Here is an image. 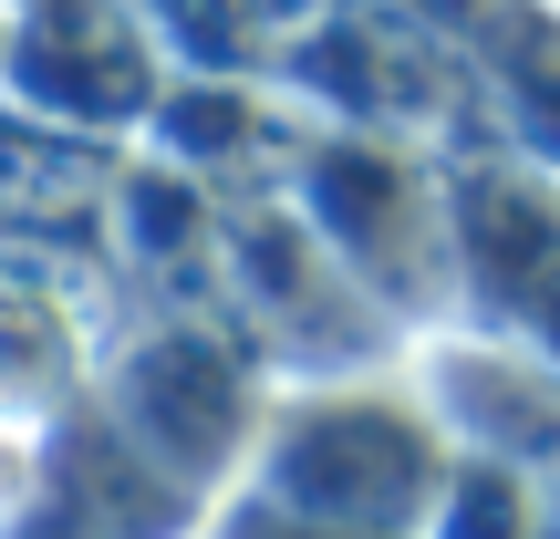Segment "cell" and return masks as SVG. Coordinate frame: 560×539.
Here are the masks:
<instances>
[{"label":"cell","instance_id":"1","mask_svg":"<svg viewBox=\"0 0 560 539\" xmlns=\"http://www.w3.org/2000/svg\"><path fill=\"white\" fill-rule=\"evenodd\" d=\"M32 478H42V436L0 405V529H11V508L32 499Z\"/></svg>","mask_w":560,"mask_h":539}]
</instances>
